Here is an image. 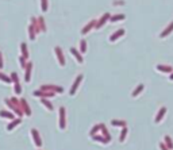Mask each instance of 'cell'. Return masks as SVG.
Instances as JSON below:
<instances>
[{"mask_svg": "<svg viewBox=\"0 0 173 150\" xmlns=\"http://www.w3.org/2000/svg\"><path fill=\"white\" fill-rule=\"evenodd\" d=\"M41 8H42L43 12L47 11V0H41Z\"/></svg>", "mask_w": 173, "mask_h": 150, "instance_id": "obj_23", "label": "cell"}, {"mask_svg": "<svg viewBox=\"0 0 173 150\" xmlns=\"http://www.w3.org/2000/svg\"><path fill=\"white\" fill-rule=\"evenodd\" d=\"M81 80H83V75H79L77 77H76V81L73 83V85H72V88H71V95L72 96L76 93V91H77V88H79V85H80V83H81Z\"/></svg>", "mask_w": 173, "mask_h": 150, "instance_id": "obj_2", "label": "cell"}, {"mask_svg": "<svg viewBox=\"0 0 173 150\" xmlns=\"http://www.w3.org/2000/svg\"><path fill=\"white\" fill-rule=\"evenodd\" d=\"M80 52L81 53H85V52H87V42H85V39H83L80 42Z\"/></svg>", "mask_w": 173, "mask_h": 150, "instance_id": "obj_20", "label": "cell"}, {"mask_svg": "<svg viewBox=\"0 0 173 150\" xmlns=\"http://www.w3.org/2000/svg\"><path fill=\"white\" fill-rule=\"evenodd\" d=\"M172 31H173V22H172V23H169V26L166 27V29H165V30L162 31V33H161L160 37H161V38H165V37H168L169 34L172 33Z\"/></svg>", "mask_w": 173, "mask_h": 150, "instance_id": "obj_8", "label": "cell"}, {"mask_svg": "<svg viewBox=\"0 0 173 150\" xmlns=\"http://www.w3.org/2000/svg\"><path fill=\"white\" fill-rule=\"evenodd\" d=\"M142 91H143V84H139V85H138V87H137V88L134 89V92H133V96H134V97H137L138 95H139V93L142 92Z\"/></svg>", "mask_w": 173, "mask_h": 150, "instance_id": "obj_15", "label": "cell"}, {"mask_svg": "<svg viewBox=\"0 0 173 150\" xmlns=\"http://www.w3.org/2000/svg\"><path fill=\"white\" fill-rule=\"evenodd\" d=\"M65 126H66V123H65V108L61 107V108H60V128L64 130Z\"/></svg>", "mask_w": 173, "mask_h": 150, "instance_id": "obj_3", "label": "cell"}, {"mask_svg": "<svg viewBox=\"0 0 173 150\" xmlns=\"http://www.w3.org/2000/svg\"><path fill=\"white\" fill-rule=\"evenodd\" d=\"M15 92H16V93H20V92H22V91H20V87H19L18 83H16V85H15Z\"/></svg>", "mask_w": 173, "mask_h": 150, "instance_id": "obj_30", "label": "cell"}, {"mask_svg": "<svg viewBox=\"0 0 173 150\" xmlns=\"http://www.w3.org/2000/svg\"><path fill=\"white\" fill-rule=\"evenodd\" d=\"M54 52H56V54H57L58 61H60V65H61V66H65V58H64V54H62V50L57 46V48L54 49Z\"/></svg>", "mask_w": 173, "mask_h": 150, "instance_id": "obj_4", "label": "cell"}, {"mask_svg": "<svg viewBox=\"0 0 173 150\" xmlns=\"http://www.w3.org/2000/svg\"><path fill=\"white\" fill-rule=\"evenodd\" d=\"M170 80H173V72H172V75H170Z\"/></svg>", "mask_w": 173, "mask_h": 150, "instance_id": "obj_33", "label": "cell"}, {"mask_svg": "<svg viewBox=\"0 0 173 150\" xmlns=\"http://www.w3.org/2000/svg\"><path fill=\"white\" fill-rule=\"evenodd\" d=\"M38 22H39V29L41 31H46V27H45V22L42 18H38Z\"/></svg>", "mask_w": 173, "mask_h": 150, "instance_id": "obj_25", "label": "cell"}, {"mask_svg": "<svg viewBox=\"0 0 173 150\" xmlns=\"http://www.w3.org/2000/svg\"><path fill=\"white\" fill-rule=\"evenodd\" d=\"M20 49H22V53H23V57L27 58L28 57V52H27V48H26V43H22L20 45Z\"/></svg>", "mask_w": 173, "mask_h": 150, "instance_id": "obj_21", "label": "cell"}, {"mask_svg": "<svg viewBox=\"0 0 173 150\" xmlns=\"http://www.w3.org/2000/svg\"><path fill=\"white\" fill-rule=\"evenodd\" d=\"M111 18V15H110V14L108 12H106L104 14V15H103L102 18L99 19V20H96V24H95V29H102L103 26H104V24H106V22L107 20H108V19Z\"/></svg>", "mask_w": 173, "mask_h": 150, "instance_id": "obj_1", "label": "cell"}, {"mask_svg": "<svg viewBox=\"0 0 173 150\" xmlns=\"http://www.w3.org/2000/svg\"><path fill=\"white\" fill-rule=\"evenodd\" d=\"M123 19H124V15L123 14H119V15H114V16H111L110 20H111V22H118V20H123Z\"/></svg>", "mask_w": 173, "mask_h": 150, "instance_id": "obj_17", "label": "cell"}, {"mask_svg": "<svg viewBox=\"0 0 173 150\" xmlns=\"http://www.w3.org/2000/svg\"><path fill=\"white\" fill-rule=\"evenodd\" d=\"M122 35H124V30H123V29H120V30L115 31V33H114V34L110 37V41H111V42H115V41L118 39V38H120Z\"/></svg>", "mask_w": 173, "mask_h": 150, "instance_id": "obj_6", "label": "cell"}, {"mask_svg": "<svg viewBox=\"0 0 173 150\" xmlns=\"http://www.w3.org/2000/svg\"><path fill=\"white\" fill-rule=\"evenodd\" d=\"M42 89H54V91L58 92V93L64 92V89H62L61 87H53V85H46V87H42Z\"/></svg>", "mask_w": 173, "mask_h": 150, "instance_id": "obj_14", "label": "cell"}, {"mask_svg": "<svg viewBox=\"0 0 173 150\" xmlns=\"http://www.w3.org/2000/svg\"><path fill=\"white\" fill-rule=\"evenodd\" d=\"M100 130V124H96V126H93V128L91 130V135H96V132Z\"/></svg>", "mask_w": 173, "mask_h": 150, "instance_id": "obj_26", "label": "cell"}, {"mask_svg": "<svg viewBox=\"0 0 173 150\" xmlns=\"http://www.w3.org/2000/svg\"><path fill=\"white\" fill-rule=\"evenodd\" d=\"M19 123H20V120H15V122H12V124H9V126H8V130H11V128H12L14 127V126H16V124H19Z\"/></svg>", "mask_w": 173, "mask_h": 150, "instance_id": "obj_28", "label": "cell"}, {"mask_svg": "<svg viewBox=\"0 0 173 150\" xmlns=\"http://www.w3.org/2000/svg\"><path fill=\"white\" fill-rule=\"evenodd\" d=\"M160 149H161V150H169L168 147H166V145H165V143H162V142L160 143Z\"/></svg>", "mask_w": 173, "mask_h": 150, "instance_id": "obj_29", "label": "cell"}, {"mask_svg": "<svg viewBox=\"0 0 173 150\" xmlns=\"http://www.w3.org/2000/svg\"><path fill=\"white\" fill-rule=\"evenodd\" d=\"M92 138L95 141H100V142H103V143H107V142H108V139H107L106 137L103 138V137H99V135H92Z\"/></svg>", "mask_w": 173, "mask_h": 150, "instance_id": "obj_22", "label": "cell"}, {"mask_svg": "<svg viewBox=\"0 0 173 150\" xmlns=\"http://www.w3.org/2000/svg\"><path fill=\"white\" fill-rule=\"evenodd\" d=\"M157 69L160 72H165V73H172L173 68L169 65H157Z\"/></svg>", "mask_w": 173, "mask_h": 150, "instance_id": "obj_9", "label": "cell"}, {"mask_svg": "<svg viewBox=\"0 0 173 150\" xmlns=\"http://www.w3.org/2000/svg\"><path fill=\"white\" fill-rule=\"evenodd\" d=\"M100 130H102V131H103V135H104V137H106L107 139H108V142L111 141V135H110V132L107 131L106 126H104V124H103V123H100Z\"/></svg>", "mask_w": 173, "mask_h": 150, "instance_id": "obj_12", "label": "cell"}, {"mask_svg": "<svg viewBox=\"0 0 173 150\" xmlns=\"http://www.w3.org/2000/svg\"><path fill=\"white\" fill-rule=\"evenodd\" d=\"M95 24H96V20H91V22H89L88 24H85L84 29L81 30V34H83V35H85V34H87V33H89L92 29H95Z\"/></svg>", "mask_w": 173, "mask_h": 150, "instance_id": "obj_5", "label": "cell"}, {"mask_svg": "<svg viewBox=\"0 0 173 150\" xmlns=\"http://www.w3.org/2000/svg\"><path fill=\"white\" fill-rule=\"evenodd\" d=\"M126 135H127V128H126V126H124L123 130H122V132H120V138H119V141H120V142H123L124 139H126Z\"/></svg>", "mask_w": 173, "mask_h": 150, "instance_id": "obj_19", "label": "cell"}, {"mask_svg": "<svg viewBox=\"0 0 173 150\" xmlns=\"http://www.w3.org/2000/svg\"><path fill=\"white\" fill-rule=\"evenodd\" d=\"M31 64H28V65H27V71H26V81L27 83H28V81H30V73H31Z\"/></svg>", "mask_w": 173, "mask_h": 150, "instance_id": "obj_24", "label": "cell"}, {"mask_svg": "<svg viewBox=\"0 0 173 150\" xmlns=\"http://www.w3.org/2000/svg\"><path fill=\"white\" fill-rule=\"evenodd\" d=\"M24 60H26V58L23 57V56L19 58V61H20V65H22V66H24Z\"/></svg>", "mask_w": 173, "mask_h": 150, "instance_id": "obj_31", "label": "cell"}, {"mask_svg": "<svg viewBox=\"0 0 173 150\" xmlns=\"http://www.w3.org/2000/svg\"><path fill=\"white\" fill-rule=\"evenodd\" d=\"M0 66H1V54H0Z\"/></svg>", "mask_w": 173, "mask_h": 150, "instance_id": "obj_32", "label": "cell"}, {"mask_svg": "<svg viewBox=\"0 0 173 150\" xmlns=\"http://www.w3.org/2000/svg\"><path fill=\"white\" fill-rule=\"evenodd\" d=\"M28 34H30V39H34L35 38V27L31 23V26L28 27Z\"/></svg>", "mask_w": 173, "mask_h": 150, "instance_id": "obj_16", "label": "cell"}, {"mask_svg": "<svg viewBox=\"0 0 173 150\" xmlns=\"http://www.w3.org/2000/svg\"><path fill=\"white\" fill-rule=\"evenodd\" d=\"M42 103H43V104H45L46 107H47L49 110H53V106H52V104H50V103L47 102V100H42Z\"/></svg>", "mask_w": 173, "mask_h": 150, "instance_id": "obj_27", "label": "cell"}, {"mask_svg": "<svg viewBox=\"0 0 173 150\" xmlns=\"http://www.w3.org/2000/svg\"><path fill=\"white\" fill-rule=\"evenodd\" d=\"M165 145L168 149H173V142L170 139V137H165Z\"/></svg>", "mask_w": 173, "mask_h": 150, "instance_id": "obj_18", "label": "cell"}, {"mask_svg": "<svg viewBox=\"0 0 173 150\" xmlns=\"http://www.w3.org/2000/svg\"><path fill=\"white\" fill-rule=\"evenodd\" d=\"M31 134H33V137H34L35 145L39 147V146H41V138H39V135H38V131H37V130H31Z\"/></svg>", "mask_w": 173, "mask_h": 150, "instance_id": "obj_11", "label": "cell"}, {"mask_svg": "<svg viewBox=\"0 0 173 150\" xmlns=\"http://www.w3.org/2000/svg\"><path fill=\"white\" fill-rule=\"evenodd\" d=\"M71 53L76 57V60H77V62H79V64H83V56H81V54L79 53V52H77L75 48H71Z\"/></svg>", "mask_w": 173, "mask_h": 150, "instance_id": "obj_10", "label": "cell"}, {"mask_svg": "<svg viewBox=\"0 0 173 150\" xmlns=\"http://www.w3.org/2000/svg\"><path fill=\"white\" fill-rule=\"evenodd\" d=\"M165 114H166V108L165 107H162V108H160V111H158V114H157V116H155V123H160L161 119L165 116Z\"/></svg>", "mask_w": 173, "mask_h": 150, "instance_id": "obj_7", "label": "cell"}, {"mask_svg": "<svg viewBox=\"0 0 173 150\" xmlns=\"http://www.w3.org/2000/svg\"><path fill=\"white\" fill-rule=\"evenodd\" d=\"M111 124H112V126H115V127H118V126H120V127H124V126H126V122H124V120L114 119V120H111Z\"/></svg>", "mask_w": 173, "mask_h": 150, "instance_id": "obj_13", "label": "cell"}]
</instances>
